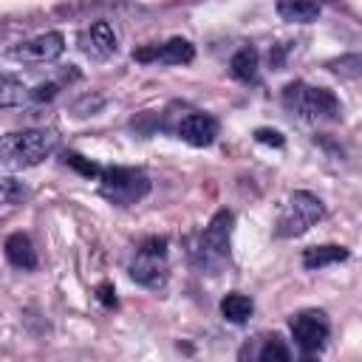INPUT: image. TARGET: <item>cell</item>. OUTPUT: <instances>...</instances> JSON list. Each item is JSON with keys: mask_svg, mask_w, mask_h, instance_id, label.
Here are the masks:
<instances>
[{"mask_svg": "<svg viewBox=\"0 0 362 362\" xmlns=\"http://www.w3.org/2000/svg\"><path fill=\"white\" fill-rule=\"evenodd\" d=\"M255 362H291V351H288V345L283 342L280 334H269L257 345Z\"/></svg>", "mask_w": 362, "mask_h": 362, "instance_id": "cell-17", "label": "cell"}, {"mask_svg": "<svg viewBox=\"0 0 362 362\" xmlns=\"http://www.w3.org/2000/svg\"><path fill=\"white\" fill-rule=\"evenodd\" d=\"M291 51V45L288 42H280V45H272L269 48V65L274 68V71H280L283 65H286V54Z\"/></svg>", "mask_w": 362, "mask_h": 362, "instance_id": "cell-24", "label": "cell"}, {"mask_svg": "<svg viewBox=\"0 0 362 362\" xmlns=\"http://www.w3.org/2000/svg\"><path fill=\"white\" fill-rule=\"evenodd\" d=\"M320 6L308 3V0H288V3H277V14L286 23H314L320 17Z\"/></svg>", "mask_w": 362, "mask_h": 362, "instance_id": "cell-15", "label": "cell"}, {"mask_svg": "<svg viewBox=\"0 0 362 362\" xmlns=\"http://www.w3.org/2000/svg\"><path fill=\"white\" fill-rule=\"evenodd\" d=\"M150 192V175L141 167H107L99 178V195L116 206H133Z\"/></svg>", "mask_w": 362, "mask_h": 362, "instance_id": "cell-3", "label": "cell"}, {"mask_svg": "<svg viewBox=\"0 0 362 362\" xmlns=\"http://www.w3.org/2000/svg\"><path fill=\"white\" fill-rule=\"evenodd\" d=\"M6 257L14 269H23V272L37 269V249L25 232H11L6 238Z\"/></svg>", "mask_w": 362, "mask_h": 362, "instance_id": "cell-12", "label": "cell"}, {"mask_svg": "<svg viewBox=\"0 0 362 362\" xmlns=\"http://www.w3.org/2000/svg\"><path fill=\"white\" fill-rule=\"evenodd\" d=\"M232 223H235V212L232 209H218L209 218V223L204 226V232L198 235V243L192 249V260L201 269H218L229 257Z\"/></svg>", "mask_w": 362, "mask_h": 362, "instance_id": "cell-4", "label": "cell"}, {"mask_svg": "<svg viewBox=\"0 0 362 362\" xmlns=\"http://www.w3.org/2000/svg\"><path fill=\"white\" fill-rule=\"evenodd\" d=\"M102 105H105V96H99V93L90 96V93H88V96H82V99L74 102V113H76V116H93Z\"/></svg>", "mask_w": 362, "mask_h": 362, "instance_id": "cell-22", "label": "cell"}, {"mask_svg": "<svg viewBox=\"0 0 362 362\" xmlns=\"http://www.w3.org/2000/svg\"><path fill=\"white\" fill-rule=\"evenodd\" d=\"M173 130H175V136H181V139H184L187 144H192V147H209V144L215 141L221 124H218V119L209 116V113L189 110V113H184V116L178 119V124H175Z\"/></svg>", "mask_w": 362, "mask_h": 362, "instance_id": "cell-9", "label": "cell"}, {"mask_svg": "<svg viewBox=\"0 0 362 362\" xmlns=\"http://www.w3.org/2000/svg\"><path fill=\"white\" fill-rule=\"evenodd\" d=\"M252 311H255L252 297H246V294H240V291H232V294H226V297L221 300V314H223V320H229V322H246V320L252 317Z\"/></svg>", "mask_w": 362, "mask_h": 362, "instance_id": "cell-16", "label": "cell"}, {"mask_svg": "<svg viewBox=\"0 0 362 362\" xmlns=\"http://www.w3.org/2000/svg\"><path fill=\"white\" fill-rule=\"evenodd\" d=\"M322 215H325L322 201L308 189H297V192L288 195V201H286V206H283V212L277 218V229L274 232H277V238H300Z\"/></svg>", "mask_w": 362, "mask_h": 362, "instance_id": "cell-5", "label": "cell"}, {"mask_svg": "<svg viewBox=\"0 0 362 362\" xmlns=\"http://www.w3.org/2000/svg\"><path fill=\"white\" fill-rule=\"evenodd\" d=\"M325 68L345 79H362V54H345V57L328 59Z\"/></svg>", "mask_w": 362, "mask_h": 362, "instance_id": "cell-19", "label": "cell"}, {"mask_svg": "<svg viewBox=\"0 0 362 362\" xmlns=\"http://www.w3.org/2000/svg\"><path fill=\"white\" fill-rule=\"evenodd\" d=\"M28 99H31V90H25L23 82H17L14 76H3V82H0V107L25 105Z\"/></svg>", "mask_w": 362, "mask_h": 362, "instance_id": "cell-18", "label": "cell"}, {"mask_svg": "<svg viewBox=\"0 0 362 362\" xmlns=\"http://www.w3.org/2000/svg\"><path fill=\"white\" fill-rule=\"evenodd\" d=\"M136 62H167V65H187L195 59V45L184 37H170L161 45H144L133 51Z\"/></svg>", "mask_w": 362, "mask_h": 362, "instance_id": "cell-8", "label": "cell"}, {"mask_svg": "<svg viewBox=\"0 0 362 362\" xmlns=\"http://www.w3.org/2000/svg\"><path fill=\"white\" fill-rule=\"evenodd\" d=\"M283 107L305 122H337L342 116L339 99L328 88L305 85V82H288L283 88Z\"/></svg>", "mask_w": 362, "mask_h": 362, "instance_id": "cell-1", "label": "cell"}, {"mask_svg": "<svg viewBox=\"0 0 362 362\" xmlns=\"http://www.w3.org/2000/svg\"><path fill=\"white\" fill-rule=\"evenodd\" d=\"M257 68H260V54L252 45L235 51L232 59H229V74L238 82H257Z\"/></svg>", "mask_w": 362, "mask_h": 362, "instance_id": "cell-14", "label": "cell"}, {"mask_svg": "<svg viewBox=\"0 0 362 362\" xmlns=\"http://www.w3.org/2000/svg\"><path fill=\"white\" fill-rule=\"evenodd\" d=\"M288 328L297 339V345L303 348V354H317L325 348L328 342V334H331V325H328V317L325 311H317V308H308V311H300L288 320Z\"/></svg>", "mask_w": 362, "mask_h": 362, "instance_id": "cell-7", "label": "cell"}, {"mask_svg": "<svg viewBox=\"0 0 362 362\" xmlns=\"http://www.w3.org/2000/svg\"><path fill=\"white\" fill-rule=\"evenodd\" d=\"M79 45H82L85 54H90L96 59H105V57H110V54L119 51V40H116L110 23H105V20L90 23V28H85L79 34Z\"/></svg>", "mask_w": 362, "mask_h": 362, "instance_id": "cell-10", "label": "cell"}, {"mask_svg": "<svg viewBox=\"0 0 362 362\" xmlns=\"http://www.w3.org/2000/svg\"><path fill=\"white\" fill-rule=\"evenodd\" d=\"M57 90H59L57 82H42V85H37V88L31 90V102H51V99L57 96Z\"/></svg>", "mask_w": 362, "mask_h": 362, "instance_id": "cell-25", "label": "cell"}, {"mask_svg": "<svg viewBox=\"0 0 362 362\" xmlns=\"http://www.w3.org/2000/svg\"><path fill=\"white\" fill-rule=\"evenodd\" d=\"M62 51H65V37L59 31H45V34L34 37L31 42H25L23 48H17L14 54L17 57H31V59L48 62V59H57Z\"/></svg>", "mask_w": 362, "mask_h": 362, "instance_id": "cell-11", "label": "cell"}, {"mask_svg": "<svg viewBox=\"0 0 362 362\" xmlns=\"http://www.w3.org/2000/svg\"><path fill=\"white\" fill-rule=\"evenodd\" d=\"M96 300H99L105 308H116V305H119L116 291H113V286H110V283H99V286H96Z\"/></svg>", "mask_w": 362, "mask_h": 362, "instance_id": "cell-26", "label": "cell"}, {"mask_svg": "<svg viewBox=\"0 0 362 362\" xmlns=\"http://www.w3.org/2000/svg\"><path fill=\"white\" fill-rule=\"evenodd\" d=\"M57 144H59V136L54 130L31 127L20 133H6L0 144V156L8 170H23V167H34L42 158H48L57 150Z\"/></svg>", "mask_w": 362, "mask_h": 362, "instance_id": "cell-2", "label": "cell"}, {"mask_svg": "<svg viewBox=\"0 0 362 362\" xmlns=\"http://www.w3.org/2000/svg\"><path fill=\"white\" fill-rule=\"evenodd\" d=\"M62 161H65L71 170H76L79 175H85V178H102V173H105L96 161H90V158H85L82 153H74V150H68V153L62 156Z\"/></svg>", "mask_w": 362, "mask_h": 362, "instance_id": "cell-20", "label": "cell"}, {"mask_svg": "<svg viewBox=\"0 0 362 362\" xmlns=\"http://www.w3.org/2000/svg\"><path fill=\"white\" fill-rule=\"evenodd\" d=\"M28 198V189L14 181V178H3V204H23Z\"/></svg>", "mask_w": 362, "mask_h": 362, "instance_id": "cell-21", "label": "cell"}, {"mask_svg": "<svg viewBox=\"0 0 362 362\" xmlns=\"http://www.w3.org/2000/svg\"><path fill=\"white\" fill-rule=\"evenodd\" d=\"M348 249L345 246H337V243H322V246H311L303 252V266L308 272H317V269H325V266H334V263H342L348 260Z\"/></svg>", "mask_w": 362, "mask_h": 362, "instance_id": "cell-13", "label": "cell"}, {"mask_svg": "<svg viewBox=\"0 0 362 362\" xmlns=\"http://www.w3.org/2000/svg\"><path fill=\"white\" fill-rule=\"evenodd\" d=\"M300 362H317V359H314L311 354H303V359H300Z\"/></svg>", "mask_w": 362, "mask_h": 362, "instance_id": "cell-27", "label": "cell"}, {"mask_svg": "<svg viewBox=\"0 0 362 362\" xmlns=\"http://www.w3.org/2000/svg\"><path fill=\"white\" fill-rule=\"evenodd\" d=\"M130 277L147 288L167 286V238H147L136 249V260L130 263Z\"/></svg>", "mask_w": 362, "mask_h": 362, "instance_id": "cell-6", "label": "cell"}, {"mask_svg": "<svg viewBox=\"0 0 362 362\" xmlns=\"http://www.w3.org/2000/svg\"><path fill=\"white\" fill-rule=\"evenodd\" d=\"M255 141H260V144H269V147H286V139H283V133L280 130H272V127H257L255 130Z\"/></svg>", "mask_w": 362, "mask_h": 362, "instance_id": "cell-23", "label": "cell"}]
</instances>
